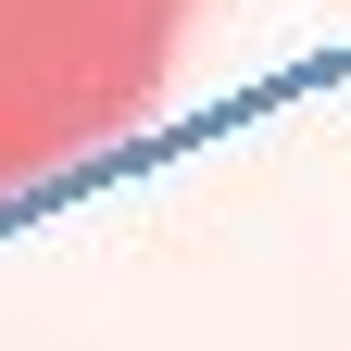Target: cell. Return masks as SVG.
<instances>
[{
    "label": "cell",
    "mask_w": 351,
    "mask_h": 351,
    "mask_svg": "<svg viewBox=\"0 0 351 351\" xmlns=\"http://www.w3.org/2000/svg\"><path fill=\"white\" fill-rule=\"evenodd\" d=\"M201 0H0V201L113 151L163 101Z\"/></svg>",
    "instance_id": "obj_1"
}]
</instances>
